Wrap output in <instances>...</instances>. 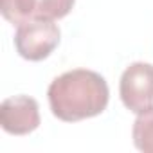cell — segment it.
Segmentation results:
<instances>
[{
  "instance_id": "obj_1",
  "label": "cell",
  "mask_w": 153,
  "mask_h": 153,
  "mask_svg": "<svg viewBox=\"0 0 153 153\" xmlns=\"http://www.w3.org/2000/svg\"><path fill=\"white\" fill-rule=\"evenodd\" d=\"M52 114L65 123L96 117L105 112L110 90L101 74L74 68L52 79L47 90Z\"/></svg>"
},
{
  "instance_id": "obj_2",
  "label": "cell",
  "mask_w": 153,
  "mask_h": 153,
  "mask_svg": "<svg viewBox=\"0 0 153 153\" xmlns=\"http://www.w3.org/2000/svg\"><path fill=\"white\" fill-rule=\"evenodd\" d=\"M61 38L54 20H27L18 25L15 34L16 52L29 61H42L58 47Z\"/></svg>"
},
{
  "instance_id": "obj_3",
  "label": "cell",
  "mask_w": 153,
  "mask_h": 153,
  "mask_svg": "<svg viewBox=\"0 0 153 153\" xmlns=\"http://www.w3.org/2000/svg\"><path fill=\"white\" fill-rule=\"evenodd\" d=\"M119 96L123 105L133 114L153 108V65L135 61L124 68L119 81Z\"/></svg>"
},
{
  "instance_id": "obj_4",
  "label": "cell",
  "mask_w": 153,
  "mask_h": 153,
  "mask_svg": "<svg viewBox=\"0 0 153 153\" xmlns=\"http://www.w3.org/2000/svg\"><path fill=\"white\" fill-rule=\"evenodd\" d=\"M0 124L11 135H27L40 126V108L29 96H13L2 101Z\"/></svg>"
},
{
  "instance_id": "obj_5",
  "label": "cell",
  "mask_w": 153,
  "mask_h": 153,
  "mask_svg": "<svg viewBox=\"0 0 153 153\" xmlns=\"http://www.w3.org/2000/svg\"><path fill=\"white\" fill-rule=\"evenodd\" d=\"M131 139L137 149L144 153H153V108L137 114L131 128Z\"/></svg>"
},
{
  "instance_id": "obj_6",
  "label": "cell",
  "mask_w": 153,
  "mask_h": 153,
  "mask_svg": "<svg viewBox=\"0 0 153 153\" xmlns=\"http://www.w3.org/2000/svg\"><path fill=\"white\" fill-rule=\"evenodd\" d=\"M0 9L4 18L13 25L34 20V0H0Z\"/></svg>"
},
{
  "instance_id": "obj_7",
  "label": "cell",
  "mask_w": 153,
  "mask_h": 153,
  "mask_svg": "<svg viewBox=\"0 0 153 153\" xmlns=\"http://www.w3.org/2000/svg\"><path fill=\"white\" fill-rule=\"evenodd\" d=\"M76 0H34V20H59L67 16Z\"/></svg>"
}]
</instances>
